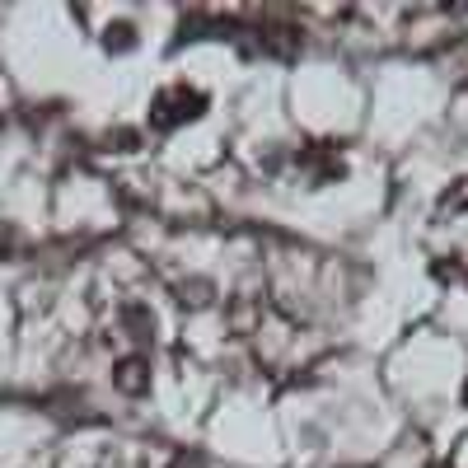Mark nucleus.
<instances>
[{"label":"nucleus","mask_w":468,"mask_h":468,"mask_svg":"<svg viewBox=\"0 0 468 468\" xmlns=\"http://www.w3.org/2000/svg\"><path fill=\"white\" fill-rule=\"evenodd\" d=\"M117 389H127V393L145 389V366L141 361H122V366H117Z\"/></svg>","instance_id":"nucleus-1"},{"label":"nucleus","mask_w":468,"mask_h":468,"mask_svg":"<svg viewBox=\"0 0 468 468\" xmlns=\"http://www.w3.org/2000/svg\"><path fill=\"white\" fill-rule=\"evenodd\" d=\"M174 468H206V464H201L197 454H179V459H174Z\"/></svg>","instance_id":"nucleus-2"}]
</instances>
